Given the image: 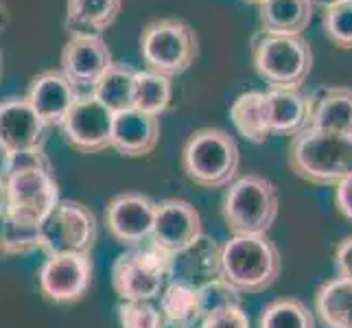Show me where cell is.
<instances>
[{"label": "cell", "instance_id": "obj_1", "mask_svg": "<svg viewBox=\"0 0 352 328\" xmlns=\"http://www.w3.org/2000/svg\"><path fill=\"white\" fill-rule=\"evenodd\" d=\"M287 162L302 182L335 188L352 175V136L309 127L291 138Z\"/></svg>", "mask_w": 352, "mask_h": 328}, {"label": "cell", "instance_id": "obj_2", "mask_svg": "<svg viewBox=\"0 0 352 328\" xmlns=\"http://www.w3.org/2000/svg\"><path fill=\"white\" fill-rule=\"evenodd\" d=\"M283 272V256L267 234H232L221 245V276L241 294H261Z\"/></svg>", "mask_w": 352, "mask_h": 328}, {"label": "cell", "instance_id": "obj_3", "mask_svg": "<svg viewBox=\"0 0 352 328\" xmlns=\"http://www.w3.org/2000/svg\"><path fill=\"white\" fill-rule=\"evenodd\" d=\"M241 151L226 129L201 127L182 147V171L199 188H228L236 179Z\"/></svg>", "mask_w": 352, "mask_h": 328}, {"label": "cell", "instance_id": "obj_4", "mask_svg": "<svg viewBox=\"0 0 352 328\" xmlns=\"http://www.w3.org/2000/svg\"><path fill=\"white\" fill-rule=\"evenodd\" d=\"M177 259L166 250L136 245L120 252L112 265V287L120 302H151L173 281Z\"/></svg>", "mask_w": 352, "mask_h": 328}, {"label": "cell", "instance_id": "obj_5", "mask_svg": "<svg viewBox=\"0 0 352 328\" xmlns=\"http://www.w3.org/2000/svg\"><path fill=\"white\" fill-rule=\"evenodd\" d=\"M252 62L270 88L300 90L313 70V48L302 35H278L261 29L252 38Z\"/></svg>", "mask_w": 352, "mask_h": 328}, {"label": "cell", "instance_id": "obj_6", "mask_svg": "<svg viewBox=\"0 0 352 328\" xmlns=\"http://www.w3.org/2000/svg\"><path fill=\"white\" fill-rule=\"evenodd\" d=\"M280 212L272 179L258 173L239 175L223 193L221 215L230 234H267Z\"/></svg>", "mask_w": 352, "mask_h": 328}, {"label": "cell", "instance_id": "obj_7", "mask_svg": "<svg viewBox=\"0 0 352 328\" xmlns=\"http://www.w3.org/2000/svg\"><path fill=\"white\" fill-rule=\"evenodd\" d=\"M199 40L195 29L179 18L151 20L140 33V57L147 70L179 77L195 64Z\"/></svg>", "mask_w": 352, "mask_h": 328}, {"label": "cell", "instance_id": "obj_8", "mask_svg": "<svg viewBox=\"0 0 352 328\" xmlns=\"http://www.w3.org/2000/svg\"><path fill=\"white\" fill-rule=\"evenodd\" d=\"M96 241V217L86 204L62 199L42 223V252L90 254Z\"/></svg>", "mask_w": 352, "mask_h": 328}, {"label": "cell", "instance_id": "obj_9", "mask_svg": "<svg viewBox=\"0 0 352 328\" xmlns=\"http://www.w3.org/2000/svg\"><path fill=\"white\" fill-rule=\"evenodd\" d=\"M7 215L20 221L42 226L46 217L62 201L53 168H38L7 175Z\"/></svg>", "mask_w": 352, "mask_h": 328}, {"label": "cell", "instance_id": "obj_10", "mask_svg": "<svg viewBox=\"0 0 352 328\" xmlns=\"http://www.w3.org/2000/svg\"><path fill=\"white\" fill-rule=\"evenodd\" d=\"M94 265L90 254H53L38 272V287L44 300L53 305H75L88 296Z\"/></svg>", "mask_w": 352, "mask_h": 328}, {"label": "cell", "instance_id": "obj_11", "mask_svg": "<svg viewBox=\"0 0 352 328\" xmlns=\"http://www.w3.org/2000/svg\"><path fill=\"white\" fill-rule=\"evenodd\" d=\"M59 129L68 147L75 151L101 153L112 149L114 112L107 109L92 92H81Z\"/></svg>", "mask_w": 352, "mask_h": 328}, {"label": "cell", "instance_id": "obj_12", "mask_svg": "<svg viewBox=\"0 0 352 328\" xmlns=\"http://www.w3.org/2000/svg\"><path fill=\"white\" fill-rule=\"evenodd\" d=\"M157 201L136 190L118 193L105 206V228L120 245L136 248L151 241Z\"/></svg>", "mask_w": 352, "mask_h": 328}, {"label": "cell", "instance_id": "obj_13", "mask_svg": "<svg viewBox=\"0 0 352 328\" xmlns=\"http://www.w3.org/2000/svg\"><path fill=\"white\" fill-rule=\"evenodd\" d=\"M201 234H204L201 215L190 201L177 197L157 201L155 226L151 237V243H155L157 248L166 250L177 259Z\"/></svg>", "mask_w": 352, "mask_h": 328}, {"label": "cell", "instance_id": "obj_14", "mask_svg": "<svg viewBox=\"0 0 352 328\" xmlns=\"http://www.w3.org/2000/svg\"><path fill=\"white\" fill-rule=\"evenodd\" d=\"M114 59L110 46L103 40V35H77L68 38L59 55V70L81 90L88 92L96 86L107 70L112 68Z\"/></svg>", "mask_w": 352, "mask_h": 328}, {"label": "cell", "instance_id": "obj_15", "mask_svg": "<svg viewBox=\"0 0 352 328\" xmlns=\"http://www.w3.org/2000/svg\"><path fill=\"white\" fill-rule=\"evenodd\" d=\"M48 125L38 116L27 96L0 101V155L44 147Z\"/></svg>", "mask_w": 352, "mask_h": 328}, {"label": "cell", "instance_id": "obj_16", "mask_svg": "<svg viewBox=\"0 0 352 328\" xmlns=\"http://www.w3.org/2000/svg\"><path fill=\"white\" fill-rule=\"evenodd\" d=\"M24 96L48 127H62L72 105L81 96V90L62 70H44L31 79Z\"/></svg>", "mask_w": 352, "mask_h": 328}, {"label": "cell", "instance_id": "obj_17", "mask_svg": "<svg viewBox=\"0 0 352 328\" xmlns=\"http://www.w3.org/2000/svg\"><path fill=\"white\" fill-rule=\"evenodd\" d=\"M160 140V118L131 107L114 114L112 149L123 157H144L153 153Z\"/></svg>", "mask_w": 352, "mask_h": 328}, {"label": "cell", "instance_id": "obj_18", "mask_svg": "<svg viewBox=\"0 0 352 328\" xmlns=\"http://www.w3.org/2000/svg\"><path fill=\"white\" fill-rule=\"evenodd\" d=\"M311 129L352 136V88L322 86L311 94Z\"/></svg>", "mask_w": 352, "mask_h": 328}, {"label": "cell", "instance_id": "obj_19", "mask_svg": "<svg viewBox=\"0 0 352 328\" xmlns=\"http://www.w3.org/2000/svg\"><path fill=\"white\" fill-rule=\"evenodd\" d=\"M267 109H270V127L278 136H298L309 129L311 123V94L300 90H267Z\"/></svg>", "mask_w": 352, "mask_h": 328}, {"label": "cell", "instance_id": "obj_20", "mask_svg": "<svg viewBox=\"0 0 352 328\" xmlns=\"http://www.w3.org/2000/svg\"><path fill=\"white\" fill-rule=\"evenodd\" d=\"M123 0H66L64 29L68 38L103 35L120 16Z\"/></svg>", "mask_w": 352, "mask_h": 328}, {"label": "cell", "instance_id": "obj_21", "mask_svg": "<svg viewBox=\"0 0 352 328\" xmlns=\"http://www.w3.org/2000/svg\"><path fill=\"white\" fill-rule=\"evenodd\" d=\"M230 120H232L239 136H243L248 142L263 144L270 140V136H274L270 127L267 92L250 90L239 94L230 105Z\"/></svg>", "mask_w": 352, "mask_h": 328}, {"label": "cell", "instance_id": "obj_22", "mask_svg": "<svg viewBox=\"0 0 352 328\" xmlns=\"http://www.w3.org/2000/svg\"><path fill=\"white\" fill-rule=\"evenodd\" d=\"M313 0H263L258 5L261 29L278 35H302L313 20Z\"/></svg>", "mask_w": 352, "mask_h": 328}, {"label": "cell", "instance_id": "obj_23", "mask_svg": "<svg viewBox=\"0 0 352 328\" xmlns=\"http://www.w3.org/2000/svg\"><path fill=\"white\" fill-rule=\"evenodd\" d=\"M157 309L164 315L166 326L173 328H192L204 320L199 287L188 281H175L173 278L160 294Z\"/></svg>", "mask_w": 352, "mask_h": 328}, {"label": "cell", "instance_id": "obj_24", "mask_svg": "<svg viewBox=\"0 0 352 328\" xmlns=\"http://www.w3.org/2000/svg\"><path fill=\"white\" fill-rule=\"evenodd\" d=\"M315 318L324 328H352V281L331 278L315 294Z\"/></svg>", "mask_w": 352, "mask_h": 328}, {"label": "cell", "instance_id": "obj_25", "mask_svg": "<svg viewBox=\"0 0 352 328\" xmlns=\"http://www.w3.org/2000/svg\"><path fill=\"white\" fill-rule=\"evenodd\" d=\"M136 68L129 64L114 62L112 68L96 81V86L90 90L107 109L114 114L125 112L133 107V88H136Z\"/></svg>", "mask_w": 352, "mask_h": 328}, {"label": "cell", "instance_id": "obj_26", "mask_svg": "<svg viewBox=\"0 0 352 328\" xmlns=\"http://www.w3.org/2000/svg\"><path fill=\"white\" fill-rule=\"evenodd\" d=\"M173 101V81L153 70L136 72V88H133V107L140 112L160 118Z\"/></svg>", "mask_w": 352, "mask_h": 328}, {"label": "cell", "instance_id": "obj_27", "mask_svg": "<svg viewBox=\"0 0 352 328\" xmlns=\"http://www.w3.org/2000/svg\"><path fill=\"white\" fill-rule=\"evenodd\" d=\"M315 311L298 298H280L263 307L258 328H315Z\"/></svg>", "mask_w": 352, "mask_h": 328}, {"label": "cell", "instance_id": "obj_28", "mask_svg": "<svg viewBox=\"0 0 352 328\" xmlns=\"http://www.w3.org/2000/svg\"><path fill=\"white\" fill-rule=\"evenodd\" d=\"M177 259H182L186 274L190 276L204 278V281L221 276V245H217L214 239L206 234H201L186 252H182Z\"/></svg>", "mask_w": 352, "mask_h": 328}, {"label": "cell", "instance_id": "obj_29", "mask_svg": "<svg viewBox=\"0 0 352 328\" xmlns=\"http://www.w3.org/2000/svg\"><path fill=\"white\" fill-rule=\"evenodd\" d=\"M322 27L326 38L342 51H352V0H342L324 9Z\"/></svg>", "mask_w": 352, "mask_h": 328}, {"label": "cell", "instance_id": "obj_30", "mask_svg": "<svg viewBox=\"0 0 352 328\" xmlns=\"http://www.w3.org/2000/svg\"><path fill=\"white\" fill-rule=\"evenodd\" d=\"M199 302H201V313L206 318V315L230 307H241L243 294L232 283H228L223 276H217L199 285Z\"/></svg>", "mask_w": 352, "mask_h": 328}, {"label": "cell", "instance_id": "obj_31", "mask_svg": "<svg viewBox=\"0 0 352 328\" xmlns=\"http://www.w3.org/2000/svg\"><path fill=\"white\" fill-rule=\"evenodd\" d=\"M5 243H7V256H18V254L42 250V226L20 221V219L7 215Z\"/></svg>", "mask_w": 352, "mask_h": 328}, {"label": "cell", "instance_id": "obj_32", "mask_svg": "<svg viewBox=\"0 0 352 328\" xmlns=\"http://www.w3.org/2000/svg\"><path fill=\"white\" fill-rule=\"evenodd\" d=\"M118 324L120 328H166L164 315L151 302H120Z\"/></svg>", "mask_w": 352, "mask_h": 328}, {"label": "cell", "instance_id": "obj_33", "mask_svg": "<svg viewBox=\"0 0 352 328\" xmlns=\"http://www.w3.org/2000/svg\"><path fill=\"white\" fill-rule=\"evenodd\" d=\"M38 168H53V162L44 153V147H33V149H22V151L0 155V173L5 177L24 171H38Z\"/></svg>", "mask_w": 352, "mask_h": 328}, {"label": "cell", "instance_id": "obj_34", "mask_svg": "<svg viewBox=\"0 0 352 328\" xmlns=\"http://www.w3.org/2000/svg\"><path fill=\"white\" fill-rule=\"evenodd\" d=\"M199 328H252V322L243 307H230L206 315Z\"/></svg>", "mask_w": 352, "mask_h": 328}, {"label": "cell", "instance_id": "obj_35", "mask_svg": "<svg viewBox=\"0 0 352 328\" xmlns=\"http://www.w3.org/2000/svg\"><path fill=\"white\" fill-rule=\"evenodd\" d=\"M333 263H335V270H337L339 278L352 281V234L337 243L335 254H333Z\"/></svg>", "mask_w": 352, "mask_h": 328}, {"label": "cell", "instance_id": "obj_36", "mask_svg": "<svg viewBox=\"0 0 352 328\" xmlns=\"http://www.w3.org/2000/svg\"><path fill=\"white\" fill-rule=\"evenodd\" d=\"M335 206L348 221H352V175L335 186Z\"/></svg>", "mask_w": 352, "mask_h": 328}, {"label": "cell", "instance_id": "obj_37", "mask_svg": "<svg viewBox=\"0 0 352 328\" xmlns=\"http://www.w3.org/2000/svg\"><path fill=\"white\" fill-rule=\"evenodd\" d=\"M5 234H7V210H0V259L7 256V243H5Z\"/></svg>", "mask_w": 352, "mask_h": 328}, {"label": "cell", "instance_id": "obj_38", "mask_svg": "<svg viewBox=\"0 0 352 328\" xmlns=\"http://www.w3.org/2000/svg\"><path fill=\"white\" fill-rule=\"evenodd\" d=\"M9 20H11V14H9L7 0H0V35H3V33L7 31Z\"/></svg>", "mask_w": 352, "mask_h": 328}, {"label": "cell", "instance_id": "obj_39", "mask_svg": "<svg viewBox=\"0 0 352 328\" xmlns=\"http://www.w3.org/2000/svg\"><path fill=\"white\" fill-rule=\"evenodd\" d=\"M7 208V182H5V175L0 173V210Z\"/></svg>", "mask_w": 352, "mask_h": 328}, {"label": "cell", "instance_id": "obj_40", "mask_svg": "<svg viewBox=\"0 0 352 328\" xmlns=\"http://www.w3.org/2000/svg\"><path fill=\"white\" fill-rule=\"evenodd\" d=\"M335 3H342V0H313V5H315V7H320L322 11H324L326 7L335 5Z\"/></svg>", "mask_w": 352, "mask_h": 328}, {"label": "cell", "instance_id": "obj_41", "mask_svg": "<svg viewBox=\"0 0 352 328\" xmlns=\"http://www.w3.org/2000/svg\"><path fill=\"white\" fill-rule=\"evenodd\" d=\"M245 3H252V5H261L263 0H245Z\"/></svg>", "mask_w": 352, "mask_h": 328}, {"label": "cell", "instance_id": "obj_42", "mask_svg": "<svg viewBox=\"0 0 352 328\" xmlns=\"http://www.w3.org/2000/svg\"><path fill=\"white\" fill-rule=\"evenodd\" d=\"M0 72H3V55H0Z\"/></svg>", "mask_w": 352, "mask_h": 328}]
</instances>
